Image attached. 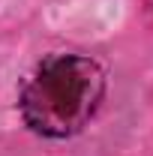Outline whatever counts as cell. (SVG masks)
Here are the masks:
<instances>
[{"mask_svg":"<svg viewBox=\"0 0 153 156\" xmlns=\"http://www.w3.org/2000/svg\"><path fill=\"white\" fill-rule=\"evenodd\" d=\"M105 93V72L81 54H51L33 69L21 90L24 123L45 138H69L96 114Z\"/></svg>","mask_w":153,"mask_h":156,"instance_id":"1","label":"cell"}]
</instances>
